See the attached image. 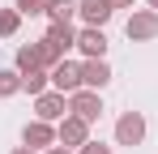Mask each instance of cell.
<instances>
[{
	"label": "cell",
	"instance_id": "cell-16",
	"mask_svg": "<svg viewBox=\"0 0 158 154\" xmlns=\"http://www.w3.org/2000/svg\"><path fill=\"white\" fill-rule=\"evenodd\" d=\"M22 90V73L17 69H0V94H17Z\"/></svg>",
	"mask_w": 158,
	"mask_h": 154
},
{
	"label": "cell",
	"instance_id": "cell-15",
	"mask_svg": "<svg viewBox=\"0 0 158 154\" xmlns=\"http://www.w3.org/2000/svg\"><path fill=\"white\" fill-rule=\"evenodd\" d=\"M17 26H22V13L17 9H0V39L17 34Z\"/></svg>",
	"mask_w": 158,
	"mask_h": 154
},
{
	"label": "cell",
	"instance_id": "cell-7",
	"mask_svg": "<svg viewBox=\"0 0 158 154\" xmlns=\"http://www.w3.org/2000/svg\"><path fill=\"white\" fill-rule=\"evenodd\" d=\"M52 141H56V128L47 120H30L22 128V146H30V150H52Z\"/></svg>",
	"mask_w": 158,
	"mask_h": 154
},
{
	"label": "cell",
	"instance_id": "cell-3",
	"mask_svg": "<svg viewBox=\"0 0 158 154\" xmlns=\"http://www.w3.org/2000/svg\"><path fill=\"white\" fill-rule=\"evenodd\" d=\"M124 34H128L132 43L158 39V13H154V9H141V13H132V17H128V26H124Z\"/></svg>",
	"mask_w": 158,
	"mask_h": 154
},
{
	"label": "cell",
	"instance_id": "cell-11",
	"mask_svg": "<svg viewBox=\"0 0 158 154\" xmlns=\"http://www.w3.org/2000/svg\"><path fill=\"white\" fill-rule=\"evenodd\" d=\"M43 39H52V43H56L60 51L77 47V30H73L69 22H52V26H47V34H43Z\"/></svg>",
	"mask_w": 158,
	"mask_h": 154
},
{
	"label": "cell",
	"instance_id": "cell-10",
	"mask_svg": "<svg viewBox=\"0 0 158 154\" xmlns=\"http://www.w3.org/2000/svg\"><path fill=\"white\" fill-rule=\"evenodd\" d=\"M107 81H111L107 60H85V64H81V86H85V90H103Z\"/></svg>",
	"mask_w": 158,
	"mask_h": 154
},
{
	"label": "cell",
	"instance_id": "cell-8",
	"mask_svg": "<svg viewBox=\"0 0 158 154\" xmlns=\"http://www.w3.org/2000/svg\"><path fill=\"white\" fill-rule=\"evenodd\" d=\"M52 86L60 90V94H73V90H81V64H73V60H60L52 69Z\"/></svg>",
	"mask_w": 158,
	"mask_h": 154
},
{
	"label": "cell",
	"instance_id": "cell-18",
	"mask_svg": "<svg viewBox=\"0 0 158 154\" xmlns=\"http://www.w3.org/2000/svg\"><path fill=\"white\" fill-rule=\"evenodd\" d=\"M81 154H111V146H103V141H85Z\"/></svg>",
	"mask_w": 158,
	"mask_h": 154
},
{
	"label": "cell",
	"instance_id": "cell-20",
	"mask_svg": "<svg viewBox=\"0 0 158 154\" xmlns=\"http://www.w3.org/2000/svg\"><path fill=\"white\" fill-rule=\"evenodd\" d=\"M47 154H73V150H69V146H52Z\"/></svg>",
	"mask_w": 158,
	"mask_h": 154
},
{
	"label": "cell",
	"instance_id": "cell-17",
	"mask_svg": "<svg viewBox=\"0 0 158 154\" xmlns=\"http://www.w3.org/2000/svg\"><path fill=\"white\" fill-rule=\"evenodd\" d=\"M47 9V0H17V13L22 17H34V13H43Z\"/></svg>",
	"mask_w": 158,
	"mask_h": 154
},
{
	"label": "cell",
	"instance_id": "cell-4",
	"mask_svg": "<svg viewBox=\"0 0 158 154\" xmlns=\"http://www.w3.org/2000/svg\"><path fill=\"white\" fill-rule=\"evenodd\" d=\"M34 116L47 120V124H52V120H64V116H69V99H64L60 90H47V94L34 99Z\"/></svg>",
	"mask_w": 158,
	"mask_h": 154
},
{
	"label": "cell",
	"instance_id": "cell-22",
	"mask_svg": "<svg viewBox=\"0 0 158 154\" xmlns=\"http://www.w3.org/2000/svg\"><path fill=\"white\" fill-rule=\"evenodd\" d=\"M150 9H154V13H158V0H150Z\"/></svg>",
	"mask_w": 158,
	"mask_h": 154
},
{
	"label": "cell",
	"instance_id": "cell-12",
	"mask_svg": "<svg viewBox=\"0 0 158 154\" xmlns=\"http://www.w3.org/2000/svg\"><path fill=\"white\" fill-rule=\"evenodd\" d=\"M47 86H52V73H47V69H30V73H22V90H30L34 99L47 94Z\"/></svg>",
	"mask_w": 158,
	"mask_h": 154
},
{
	"label": "cell",
	"instance_id": "cell-2",
	"mask_svg": "<svg viewBox=\"0 0 158 154\" xmlns=\"http://www.w3.org/2000/svg\"><path fill=\"white\" fill-rule=\"evenodd\" d=\"M115 141L120 146H141L145 141V116L141 111H124L115 120Z\"/></svg>",
	"mask_w": 158,
	"mask_h": 154
},
{
	"label": "cell",
	"instance_id": "cell-5",
	"mask_svg": "<svg viewBox=\"0 0 158 154\" xmlns=\"http://www.w3.org/2000/svg\"><path fill=\"white\" fill-rule=\"evenodd\" d=\"M56 141H60V146H85V141H90V124H85L81 116H64L60 128H56Z\"/></svg>",
	"mask_w": 158,
	"mask_h": 154
},
{
	"label": "cell",
	"instance_id": "cell-19",
	"mask_svg": "<svg viewBox=\"0 0 158 154\" xmlns=\"http://www.w3.org/2000/svg\"><path fill=\"white\" fill-rule=\"evenodd\" d=\"M111 4H115V9H132L137 0H111Z\"/></svg>",
	"mask_w": 158,
	"mask_h": 154
},
{
	"label": "cell",
	"instance_id": "cell-14",
	"mask_svg": "<svg viewBox=\"0 0 158 154\" xmlns=\"http://www.w3.org/2000/svg\"><path fill=\"white\" fill-rule=\"evenodd\" d=\"M52 22H73V13H77V0H47V9H43Z\"/></svg>",
	"mask_w": 158,
	"mask_h": 154
},
{
	"label": "cell",
	"instance_id": "cell-13",
	"mask_svg": "<svg viewBox=\"0 0 158 154\" xmlns=\"http://www.w3.org/2000/svg\"><path fill=\"white\" fill-rule=\"evenodd\" d=\"M30 69H43V51H39V43L17 47V73H30Z\"/></svg>",
	"mask_w": 158,
	"mask_h": 154
},
{
	"label": "cell",
	"instance_id": "cell-6",
	"mask_svg": "<svg viewBox=\"0 0 158 154\" xmlns=\"http://www.w3.org/2000/svg\"><path fill=\"white\" fill-rule=\"evenodd\" d=\"M77 47H81L85 60H103V56H107V34H103V26H85V30L77 34Z\"/></svg>",
	"mask_w": 158,
	"mask_h": 154
},
{
	"label": "cell",
	"instance_id": "cell-9",
	"mask_svg": "<svg viewBox=\"0 0 158 154\" xmlns=\"http://www.w3.org/2000/svg\"><path fill=\"white\" fill-rule=\"evenodd\" d=\"M77 13H81L85 26H107L111 13H115V4L111 0H77Z\"/></svg>",
	"mask_w": 158,
	"mask_h": 154
},
{
	"label": "cell",
	"instance_id": "cell-21",
	"mask_svg": "<svg viewBox=\"0 0 158 154\" xmlns=\"http://www.w3.org/2000/svg\"><path fill=\"white\" fill-rule=\"evenodd\" d=\"M13 154H34V150H30V146H17V150H13Z\"/></svg>",
	"mask_w": 158,
	"mask_h": 154
},
{
	"label": "cell",
	"instance_id": "cell-1",
	"mask_svg": "<svg viewBox=\"0 0 158 154\" xmlns=\"http://www.w3.org/2000/svg\"><path fill=\"white\" fill-rule=\"evenodd\" d=\"M69 116H81L85 124H94L98 116H103V99H98V90H73L69 94Z\"/></svg>",
	"mask_w": 158,
	"mask_h": 154
}]
</instances>
